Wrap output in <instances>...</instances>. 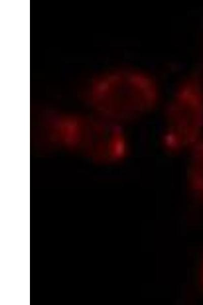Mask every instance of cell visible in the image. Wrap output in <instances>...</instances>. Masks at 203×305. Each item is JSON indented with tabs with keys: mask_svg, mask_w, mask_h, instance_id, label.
Masks as SVG:
<instances>
[{
	"mask_svg": "<svg viewBox=\"0 0 203 305\" xmlns=\"http://www.w3.org/2000/svg\"><path fill=\"white\" fill-rule=\"evenodd\" d=\"M158 86L147 74L134 70L118 71L102 77L95 100L103 118L120 124L141 117L156 105Z\"/></svg>",
	"mask_w": 203,
	"mask_h": 305,
	"instance_id": "cell-1",
	"label": "cell"
},
{
	"mask_svg": "<svg viewBox=\"0 0 203 305\" xmlns=\"http://www.w3.org/2000/svg\"><path fill=\"white\" fill-rule=\"evenodd\" d=\"M202 79L198 72L188 75L177 87L167 105L162 142L171 152L190 149L202 138Z\"/></svg>",
	"mask_w": 203,
	"mask_h": 305,
	"instance_id": "cell-2",
	"label": "cell"
},
{
	"mask_svg": "<svg viewBox=\"0 0 203 305\" xmlns=\"http://www.w3.org/2000/svg\"><path fill=\"white\" fill-rule=\"evenodd\" d=\"M189 150V184L192 191L203 199V138Z\"/></svg>",
	"mask_w": 203,
	"mask_h": 305,
	"instance_id": "cell-3",
	"label": "cell"
},
{
	"mask_svg": "<svg viewBox=\"0 0 203 305\" xmlns=\"http://www.w3.org/2000/svg\"><path fill=\"white\" fill-rule=\"evenodd\" d=\"M202 279H203V271H202Z\"/></svg>",
	"mask_w": 203,
	"mask_h": 305,
	"instance_id": "cell-4",
	"label": "cell"
}]
</instances>
